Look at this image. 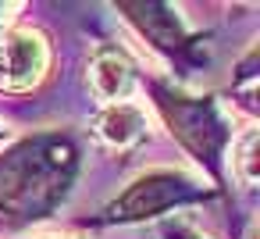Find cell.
Segmentation results:
<instances>
[{
	"instance_id": "obj_12",
	"label": "cell",
	"mask_w": 260,
	"mask_h": 239,
	"mask_svg": "<svg viewBox=\"0 0 260 239\" xmlns=\"http://www.w3.org/2000/svg\"><path fill=\"white\" fill-rule=\"evenodd\" d=\"M0 11H4V4H0ZM0 22H4V18H0Z\"/></svg>"
},
{
	"instance_id": "obj_8",
	"label": "cell",
	"mask_w": 260,
	"mask_h": 239,
	"mask_svg": "<svg viewBox=\"0 0 260 239\" xmlns=\"http://www.w3.org/2000/svg\"><path fill=\"white\" fill-rule=\"evenodd\" d=\"M232 175L246 189H253V182H256V129L253 125L239 139H232Z\"/></svg>"
},
{
	"instance_id": "obj_2",
	"label": "cell",
	"mask_w": 260,
	"mask_h": 239,
	"mask_svg": "<svg viewBox=\"0 0 260 239\" xmlns=\"http://www.w3.org/2000/svg\"><path fill=\"white\" fill-rule=\"evenodd\" d=\"M146 89L168 132L182 143V150L207 171V182L217 189L224 178V150L232 143V125L221 114L217 100L185 93L182 86H171L164 79H150Z\"/></svg>"
},
{
	"instance_id": "obj_1",
	"label": "cell",
	"mask_w": 260,
	"mask_h": 239,
	"mask_svg": "<svg viewBox=\"0 0 260 239\" xmlns=\"http://www.w3.org/2000/svg\"><path fill=\"white\" fill-rule=\"evenodd\" d=\"M82 168L72 132H32L0 150V225L29 228L47 221L68 200Z\"/></svg>"
},
{
	"instance_id": "obj_9",
	"label": "cell",
	"mask_w": 260,
	"mask_h": 239,
	"mask_svg": "<svg viewBox=\"0 0 260 239\" xmlns=\"http://www.w3.org/2000/svg\"><path fill=\"white\" fill-rule=\"evenodd\" d=\"M160 239H210V235H203L196 225L175 218V221H164V225H160Z\"/></svg>"
},
{
	"instance_id": "obj_11",
	"label": "cell",
	"mask_w": 260,
	"mask_h": 239,
	"mask_svg": "<svg viewBox=\"0 0 260 239\" xmlns=\"http://www.w3.org/2000/svg\"><path fill=\"white\" fill-rule=\"evenodd\" d=\"M40 239H82V235H40Z\"/></svg>"
},
{
	"instance_id": "obj_3",
	"label": "cell",
	"mask_w": 260,
	"mask_h": 239,
	"mask_svg": "<svg viewBox=\"0 0 260 239\" xmlns=\"http://www.w3.org/2000/svg\"><path fill=\"white\" fill-rule=\"evenodd\" d=\"M214 193L217 189L203 175H192L182 168H146L114 200H107L93 221L96 225H139V221L164 218L168 211L203 203Z\"/></svg>"
},
{
	"instance_id": "obj_10",
	"label": "cell",
	"mask_w": 260,
	"mask_h": 239,
	"mask_svg": "<svg viewBox=\"0 0 260 239\" xmlns=\"http://www.w3.org/2000/svg\"><path fill=\"white\" fill-rule=\"evenodd\" d=\"M4 146H8V129L0 125V150H4Z\"/></svg>"
},
{
	"instance_id": "obj_4",
	"label": "cell",
	"mask_w": 260,
	"mask_h": 239,
	"mask_svg": "<svg viewBox=\"0 0 260 239\" xmlns=\"http://www.w3.org/2000/svg\"><path fill=\"white\" fill-rule=\"evenodd\" d=\"M50 40L40 29L15 25L0 33V89L32 93L50 72Z\"/></svg>"
},
{
	"instance_id": "obj_6",
	"label": "cell",
	"mask_w": 260,
	"mask_h": 239,
	"mask_svg": "<svg viewBox=\"0 0 260 239\" xmlns=\"http://www.w3.org/2000/svg\"><path fill=\"white\" fill-rule=\"evenodd\" d=\"M136 82H139V68L118 43L93 47V54H89V89L104 107L128 100L136 93Z\"/></svg>"
},
{
	"instance_id": "obj_5",
	"label": "cell",
	"mask_w": 260,
	"mask_h": 239,
	"mask_svg": "<svg viewBox=\"0 0 260 239\" xmlns=\"http://www.w3.org/2000/svg\"><path fill=\"white\" fill-rule=\"evenodd\" d=\"M114 11H121V18L153 50H160L168 57L189 61L196 54V47L203 43V36L185 25V18H182L178 8H168V4H118Z\"/></svg>"
},
{
	"instance_id": "obj_7",
	"label": "cell",
	"mask_w": 260,
	"mask_h": 239,
	"mask_svg": "<svg viewBox=\"0 0 260 239\" xmlns=\"http://www.w3.org/2000/svg\"><path fill=\"white\" fill-rule=\"evenodd\" d=\"M150 132V118L139 104L121 100V104H107L100 107V114L93 118V136L111 146V150H128L136 143H143Z\"/></svg>"
}]
</instances>
